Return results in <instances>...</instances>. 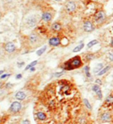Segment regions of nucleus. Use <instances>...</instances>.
I'll return each instance as SVG.
<instances>
[{
	"instance_id": "nucleus-1",
	"label": "nucleus",
	"mask_w": 113,
	"mask_h": 124,
	"mask_svg": "<svg viewBox=\"0 0 113 124\" xmlns=\"http://www.w3.org/2000/svg\"><path fill=\"white\" fill-rule=\"evenodd\" d=\"M82 66V60H81L79 56H75L71 60L66 61L63 66V69L66 70V71H71V70H74L76 68H78Z\"/></svg>"
},
{
	"instance_id": "nucleus-2",
	"label": "nucleus",
	"mask_w": 113,
	"mask_h": 124,
	"mask_svg": "<svg viewBox=\"0 0 113 124\" xmlns=\"http://www.w3.org/2000/svg\"><path fill=\"white\" fill-rule=\"evenodd\" d=\"M27 42L31 47H38L41 43L40 37L37 32H32L28 36Z\"/></svg>"
},
{
	"instance_id": "nucleus-3",
	"label": "nucleus",
	"mask_w": 113,
	"mask_h": 124,
	"mask_svg": "<svg viewBox=\"0 0 113 124\" xmlns=\"http://www.w3.org/2000/svg\"><path fill=\"white\" fill-rule=\"evenodd\" d=\"M38 21L39 19L38 17V16H36V15H30L25 20V25H26V27L32 28L37 26V24L38 23Z\"/></svg>"
},
{
	"instance_id": "nucleus-4",
	"label": "nucleus",
	"mask_w": 113,
	"mask_h": 124,
	"mask_svg": "<svg viewBox=\"0 0 113 124\" xmlns=\"http://www.w3.org/2000/svg\"><path fill=\"white\" fill-rule=\"evenodd\" d=\"M21 108H22V105L19 100H16V101L12 102L10 107H9V111L13 114H16L18 112L21 111Z\"/></svg>"
},
{
	"instance_id": "nucleus-5",
	"label": "nucleus",
	"mask_w": 113,
	"mask_h": 124,
	"mask_svg": "<svg viewBox=\"0 0 113 124\" xmlns=\"http://www.w3.org/2000/svg\"><path fill=\"white\" fill-rule=\"evenodd\" d=\"M105 17H106L105 13L103 10H100L96 13L95 16H94V21L97 24H101V23H103L105 21Z\"/></svg>"
},
{
	"instance_id": "nucleus-6",
	"label": "nucleus",
	"mask_w": 113,
	"mask_h": 124,
	"mask_svg": "<svg viewBox=\"0 0 113 124\" xmlns=\"http://www.w3.org/2000/svg\"><path fill=\"white\" fill-rule=\"evenodd\" d=\"M4 49L5 50L7 53L11 54V53H14L16 50V46L12 42H8V43L4 44Z\"/></svg>"
},
{
	"instance_id": "nucleus-7",
	"label": "nucleus",
	"mask_w": 113,
	"mask_h": 124,
	"mask_svg": "<svg viewBox=\"0 0 113 124\" xmlns=\"http://www.w3.org/2000/svg\"><path fill=\"white\" fill-rule=\"evenodd\" d=\"M76 9V4L73 1H68L66 4V10L68 13H72Z\"/></svg>"
},
{
	"instance_id": "nucleus-8",
	"label": "nucleus",
	"mask_w": 113,
	"mask_h": 124,
	"mask_svg": "<svg viewBox=\"0 0 113 124\" xmlns=\"http://www.w3.org/2000/svg\"><path fill=\"white\" fill-rule=\"evenodd\" d=\"M53 15L49 11H45L42 14V21L44 22H49V21L52 20Z\"/></svg>"
},
{
	"instance_id": "nucleus-9",
	"label": "nucleus",
	"mask_w": 113,
	"mask_h": 124,
	"mask_svg": "<svg viewBox=\"0 0 113 124\" xmlns=\"http://www.w3.org/2000/svg\"><path fill=\"white\" fill-rule=\"evenodd\" d=\"M49 43L50 46L56 47V46H59V45L60 44L61 40L59 38H57V37H53V38H51L49 40Z\"/></svg>"
},
{
	"instance_id": "nucleus-10",
	"label": "nucleus",
	"mask_w": 113,
	"mask_h": 124,
	"mask_svg": "<svg viewBox=\"0 0 113 124\" xmlns=\"http://www.w3.org/2000/svg\"><path fill=\"white\" fill-rule=\"evenodd\" d=\"M83 29H84V31H87V32H90V31H94V26H93V23L91 22V21H86L83 24Z\"/></svg>"
},
{
	"instance_id": "nucleus-11",
	"label": "nucleus",
	"mask_w": 113,
	"mask_h": 124,
	"mask_svg": "<svg viewBox=\"0 0 113 124\" xmlns=\"http://www.w3.org/2000/svg\"><path fill=\"white\" fill-rule=\"evenodd\" d=\"M15 97L16 100H20V101H22V100H26V93H25L23 91H19V92H17V93H15Z\"/></svg>"
},
{
	"instance_id": "nucleus-12",
	"label": "nucleus",
	"mask_w": 113,
	"mask_h": 124,
	"mask_svg": "<svg viewBox=\"0 0 113 124\" xmlns=\"http://www.w3.org/2000/svg\"><path fill=\"white\" fill-rule=\"evenodd\" d=\"M61 25L60 24L59 22H54L52 24V26H51V30H52L53 31H60L61 30Z\"/></svg>"
},
{
	"instance_id": "nucleus-13",
	"label": "nucleus",
	"mask_w": 113,
	"mask_h": 124,
	"mask_svg": "<svg viewBox=\"0 0 113 124\" xmlns=\"http://www.w3.org/2000/svg\"><path fill=\"white\" fill-rule=\"evenodd\" d=\"M101 120L103 122H110L111 120V115L108 112H105L101 115Z\"/></svg>"
},
{
	"instance_id": "nucleus-14",
	"label": "nucleus",
	"mask_w": 113,
	"mask_h": 124,
	"mask_svg": "<svg viewBox=\"0 0 113 124\" xmlns=\"http://www.w3.org/2000/svg\"><path fill=\"white\" fill-rule=\"evenodd\" d=\"M37 118L38 119L39 121H45L46 118H47V116L44 112L43 111H38L37 112V115H36Z\"/></svg>"
},
{
	"instance_id": "nucleus-15",
	"label": "nucleus",
	"mask_w": 113,
	"mask_h": 124,
	"mask_svg": "<svg viewBox=\"0 0 113 124\" xmlns=\"http://www.w3.org/2000/svg\"><path fill=\"white\" fill-rule=\"evenodd\" d=\"M46 48H47V47H46V46H44V48H39L38 50H37V52H36L37 55H38V56H41V55H42L43 54H44V52L46 51Z\"/></svg>"
},
{
	"instance_id": "nucleus-16",
	"label": "nucleus",
	"mask_w": 113,
	"mask_h": 124,
	"mask_svg": "<svg viewBox=\"0 0 113 124\" xmlns=\"http://www.w3.org/2000/svg\"><path fill=\"white\" fill-rule=\"evenodd\" d=\"M103 69V65L102 64H99L94 68V73H97V72H99L101 70Z\"/></svg>"
},
{
	"instance_id": "nucleus-17",
	"label": "nucleus",
	"mask_w": 113,
	"mask_h": 124,
	"mask_svg": "<svg viewBox=\"0 0 113 124\" xmlns=\"http://www.w3.org/2000/svg\"><path fill=\"white\" fill-rule=\"evenodd\" d=\"M105 104L107 105H112V104H113V97L111 96V95H110V96H108L107 98H106Z\"/></svg>"
},
{
	"instance_id": "nucleus-18",
	"label": "nucleus",
	"mask_w": 113,
	"mask_h": 124,
	"mask_svg": "<svg viewBox=\"0 0 113 124\" xmlns=\"http://www.w3.org/2000/svg\"><path fill=\"white\" fill-rule=\"evenodd\" d=\"M110 68H111V66H106V67H105V68H103V69L101 70V71H99V73H98V75H99V76H102V75H104L105 73V72H107V71H109V69H110Z\"/></svg>"
},
{
	"instance_id": "nucleus-19",
	"label": "nucleus",
	"mask_w": 113,
	"mask_h": 124,
	"mask_svg": "<svg viewBox=\"0 0 113 124\" xmlns=\"http://www.w3.org/2000/svg\"><path fill=\"white\" fill-rule=\"evenodd\" d=\"M37 64H38V60H34V61H32L31 64H29L26 68H25V71H27V70L31 69V67H33V66H34L35 65H37Z\"/></svg>"
},
{
	"instance_id": "nucleus-20",
	"label": "nucleus",
	"mask_w": 113,
	"mask_h": 124,
	"mask_svg": "<svg viewBox=\"0 0 113 124\" xmlns=\"http://www.w3.org/2000/svg\"><path fill=\"white\" fill-rule=\"evenodd\" d=\"M83 47H84V44H83V43H81V44L79 45V46L76 47V48H75L74 49H73V52H74V53H77V52L80 51V50L82 49V48H83Z\"/></svg>"
},
{
	"instance_id": "nucleus-21",
	"label": "nucleus",
	"mask_w": 113,
	"mask_h": 124,
	"mask_svg": "<svg viewBox=\"0 0 113 124\" xmlns=\"http://www.w3.org/2000/svg\"><path fill=\"white\" fill-rule=\"evenodd\" d=\"M97 43H98V41H97V40H93V41H91L90 43H88V48H90L91 47H93L94 45L97 44Z\"/></svg>"
},
{
	"instance_id": "nucleus-22",
	"label": "nucleus",
	"mask_w": 113,
	"mask_h": 124,
	"mask_svg": "<svg viewBox=\"0 0 113 124\" xmlns=\"http://www.w3.org/2000/svg\"><path fill=\"white\" fill-rule=\"evenodd\" d=\"M84 71H85V74L88 78H90V73H89V66H86L84 67Z\"/></svg>"
},
{
	"instance_id": "nucleus-23",
	"label": "nucleus",
	"mask_w": 113,
	"mask_h": 124,
	"mask_svg": "<svg viewBox=\"0 0 113 124\" xmlns=\"http://www.w3.org/2000/svg\"><path fill=\"white\" fill-rule=\"evenodd\" d=\"M92 90L94 92H95V93H97L99 90H100V88H99V86L98 84H95V85H94V86L92 87Z\"/></svg>"
},
{
	"instance_id": "nucleus-24",
	"label": "nucleus",
	"mask_w": 113,
	"mask_h": 124,
	"mask_svg": "<svg viewBox=\"0 0 113 124\" xmlns=\"http://www.w3.org/2000/svg\"><path fill=\"white\" fill-rule=\"evenodd\" d=\"M84 103H85V105H86V106H87L89 109H91V108H92V107H91V105H90V104H89V100H88L87 99H85V100H84Z\"/></svg>"
},
{
	"instance_id": "nucleus-25",
	"label": "nucleus",
	"mask_w": 113,
	"mask_h": 124,
	"mask_svg": "<svg viewBox=\"0 0 113 124\" xmlns=\"http://www.w3.org/2000/svg\"><path fill=\"white\" fill-rule=\"evenodd\" d=\"M96 94H97L98 98H99V100H101L102 99V93H101V89L99 90V91L96 93Z\"/></svg>"
},
{
	"instance_id": "nucleus-26",
	"label": "nucleus",
	"mask_w": 113,
	"mask_h": 124,
	"mask_svg": "<svg viewBox=\"0 0 113 124\" xmlns=\"http://www.w3.org/2000/svg\"><path fill=\"white\" fill-rule=\"evenodd\" d=\"M64 74V71H61V72H58V73H55V74H54V77H56V78H59V77H60L61 75Z\"/></svg>"
},
{
	"instance_id": "nucleus-27",
	"label": "nucleus",
	"mask_w": 113,
	"mask_h": 124,
	"mask_svg": "<svg viewBox=\"0 0 113 124\" xmlns=\"http://www.w3.org/2000/svg\"><path fill=\"white\" fill-rule=\"evenodd\" d=\"M9 76H10V74H6V73H5V74H3L2 76L0 77V79L3 80V79H4V78H7V77H9Z\"/></svg>"
},
{
	"instance_id": "nucleus-28",
	"label": "nucleus",
	"mask_w": 113,
	"mask_h": 124,
	"mask_svg": "<svg viewBox=\"0 0 113 124\" xmlns=\"http://www.w3.org/2000/svg\"><path fill=\"white\" fill-rule=\"evenodd\" d=\"M21 78H22V75H21V74H17V75L15 76V79H16V80L21 79Z\"/></svg>"
},
{
	"instance_id": "nucleus-29",
	"label": "nucleus",
	"mask_w": 113,
	"mask_h": 124,
	"mask_svg": "<svg viewBox=\"0 0 113 124\" xmlns=\"http://www.w3.org/2000/svg\"><path fill=\"white\" fill-rule=\"evenodd\" d=\"M24 65H25L24 61H21V62H20V63H18V66H19V67H21V66H24Z\"/></svg>"
},
{
	"instance_id": "nucleus-30",
	"label": "nucleus",
	"mask_w": 113,
	"mask_h": 124,
	"mask_svg": "<svg viewBox=\"0 0 113 124\" xmlns=\"http://www.w3.org/2000/svg\"><path fill=\"white\" fill-rule=\"evenodd\" d=\"M23 124H30V121L28 119H26V120L23 121Z\"/></svg>"
},
{
	"instance_id": "nucleus-31",
	"label": "nucleus",
	"mask_w": 113,
	"mask_h": 124,
	"mask_svg": "<svg viewBox=\"0 0 113 124\" xmlns=\"http://www.w3.org/2000/svg\"><path fill=\"white\" fill-rule=\"evenodd\" d=\"M86 58H87V60H90L91 59H92V55H91V54L86 55Z\"/></svg>"
},
{
	"instance_id": "nucleus-32",
	"label": "nucleus",
	"mask_w": 113,
	"mask_h": 124,
	"mask_svg": "<svg viewBox=\"0 0 113 124\" xmlns=\"http://www.w3.org/2000/svg\"><path fill=\"white\" fill-rule=\"evenodd\" d=\"M109 58L111 60H113V53H110L109 54Z\"/></svg>"
},
{
	"instance_id": "nucleus-33",
	"label": "nucleus",
	"mask_w": 113,
	"mask_h": 124,
	"mask_svg": "<svg viewBox=\"0 0 113 124\" xmlns=\"http://www.w3.org/2000/svg\"><path fill=\"white\" fill-rule=\"evenodd\" d=\"M95 83H97L98 85H100V84H101V81H100V80H99V79H97V80H96Z\"/></svg>"
},
{
	"instance_id": "nucleus-34",
	"label": "nucleus",
	"mask_w": 113,
	"mask_h": 124,
	"mask_svg": "<svg viewBox=\"0 0 113 124\" xmlns=\"http://www.w3.org/2000/svg\"><path fill=\"white\" fill-rule=\"evenodd\" d=\"M4 71H3V70H1V71H0V77L4 74Z\"/></svg>"
},
{
	"instance_id": "nucleus-35",
	"label": "nucleus",
	"mask_w": 113,
	"mask_h": 124,
	"mask_svg": "<svg viewBox=\"0 0 113 124\" xmlns=\"http://www.w3.org/2000/svg\"><path fill=\"white\" fill-rule=\"evenodd\" d=\"M35 70H36V68H35L34 66H33V67H31V70H30V71H34Z\"/></svg>"
},
{
	"instance_id": "nucleus-36",
	"label": "nucleus",
	"mask_w": 113,
	"mask_h": 124,
	"mask_svg": "<svg viewBox=\"0 0 113 124\" xmlns=\"http://www.w3.org/2000/svg\"><path fill=\"white\" fill-rule=\"evenodd\" d=\"M12 86H13L12 84H9V83H8L7 86H6V87H7V88H9V87H12Z\"/></svg>"
},
{
	"instance_id": "nucleus-37",
	"label": "nucleus",
	"mask_w": 113,
	"mask_h": 124,
	"mask_svg": "<svg viewBox=\"0 0 113 124\" xmlns=\"http://www.w3.org/2000/svg\"><path fill=\"white\" fill-rule=\"evenodd\" d=\"M111 46L113 47V39H112V41H111Z\"/></svg>"
},
{
	"instance_id": "nucleus-38",
	"label": "nucleus",
	"mask_w": 113,
	"mask_h": 124,
	"mask_svg": "<svg viewBox=\"0 0 113 124\" xmlns=\"http://www.w3.org/2000/svg\"><path fill=\"white\" fill-rule=\"evenodd\" d=\"M55 1H58V2H60V1H61V0H55Z\"/></svg>"
}]
</instances>
